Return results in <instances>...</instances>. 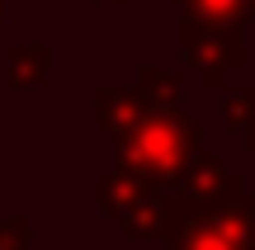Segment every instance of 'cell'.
<instances>
[{
	"instance_id": "obj_3",
	"label": "cell",
	"mask_w": 255,
	"mask_h": 250,
	"mask_svg": "<svg viewBox=\"0 0 255 250\" xmlns=\"http://www.w3.org/2000/svg\"><path fill=\"white\" fill-rule=\"evenodd\" d=\"M33 246V227H28V217H9V222H0V250H28Z\"/></svg>"
},
{
	"instance_id": "obj_2",
	"label": "cell",
	"mask_w": 255,
	"mask_h": 250,
	"mask_svg": "<svg viewBox=\"0 0 255 250\" xmlns=\"http://www.w3.org/2000/svg\"><path fill=\"white\" fill-rule=\"evenodd\" d=\"M142 194H146V189H142V179H132L128 170H119V175H109V179H104L100 189H95L100 208H104V213H114V217H123V213H128V208H132V203H137Z\"/></svg>"
},
{
	"instance_id": "obj_1",
	"label": "cell",
	"mask_w": 255,
	"mask_h": 250,
	"mask_svg": "<svg viewBox=\"0 0 255 250\" xmlns=\"http://www.w3.org/2000/svg\"><path fill=\"white\" fill-rule=\"evenodd\" d=\"M123 151L146 175H175L189 151V128L175 118H142V128L123 137Z\"/></svg>"
}]
</instances>
